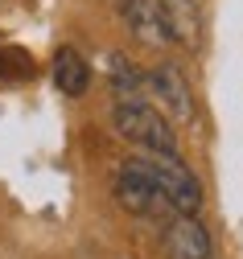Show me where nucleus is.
I'll return each instance as SVG.
<instances>
[{
  "label": "nucleus",
  "instance_id": "20e7f679",
  "mask_svg": "<svg viewBox=\"0 0 243 259\" xmlns=\"http://www.w3.org/2000/svg\"><path fill=\"white\" fill-rule=\"evenodd\" d=\"M145 91L157 99V107L169 123H190L194 119V91H190V82L178 66H169V62L153 66L145 74Z\"/></svg>",
  "mask_w": 243,
  "mask_h": 259
},
{
  "label": "nucleus",
  "instance_id": "0eeeda50",
  "mask_svg": "<svg viewBox=\"0 0 243 259\" xmlns=\"http://www.w3.org/2000/svg\"><path fill=\"white\" fill-rule=\"evenodd\" d=\"M54 87L66 95V99H79V95H87L91 87V66H87V58L71 46H62L54 54Z\"/></svg>",
  "mask_w": 243,
  "mask_h": 259
},
{
  "label": "nucleus",
  "instance_id": "f257e3e1",
  "mask_svg": "<svg viewBox=\"0 0 243 259\" xmlns=\"http://www.w3.org/2000/svg\"><path fill=\"white\" fill-rule=\"evenodd\" d=\"M112 127L132 140V144H141L145 152H157V156H178V136H173V123L149 107L145 99H128V103H116L112 107Z\"/></svg>",
  "mask_w": 243,
  "mask_h": 259
},
{
  "label": "nucleus",
  "instance_id": "39448f33",
  "mask_svg": "<svg viewBox=\"0 0 243 259\" xmlns=\"http://www.w3.org/2000/svg\"><path fill=\"white\" fill-rule=\"evenodd\" d=\"M116 202L128 214H136V218H153V214L165 210V198H161V189L153 185L149 169L141 165V156L120 165V173H116Z\"/></svg>",
  "mask_w": 243,
  "mask_h": 259
},
{
  "label": "nucleus",
  "instance_id": "f03ea898",
  "mask_svg": "<svg viewBox=\"0 0 243 259\" xmlns=\"http://www.w3.org/2000/svg\"><path fill=\"white\" fill-rule=\"evenodd\" d=\"M141 165L149 169V177L161 189V198H165L169 210L198 214V206H202V181L182 165V156H157V152H149V156H141Z\"/></svg>",
  "mask_w": 243,
  "mask_h": 259
},
{
  "label": "nucleus",
  "instance_id": "6e6552de",
  "mask_svg": "<svg viewBox=\"0 0 243 259\" xmlns=\"http://www.w3.org/2000/svg\"><path fill=\"white\" fill-rule=\"evenodd\" d=\"M103 66H108L116 103H128V99H141V95H145V74L136 70L124 54H108V58H103Z\"/></svg>",
  "mask_w": 243,
  "mask_h": 259
},
{
  "label": "nucleus",
  "instance_id": "7ed1b4c3",
  "mask_svg": "<svg viewBox=\"0 0 243 259\" xmlns=\"http://www.w3.org/2000/svg\"><path fill=\"white\" fill-rule=\"evenodd\" d=\"M120 17L128 25V33L145 46H173L182 37L178 21H173V9L165 0H120Z\"/></svg>",
  "mask_w": 243,
  "mask_h": 259
},
{
  "label": "nucleus",
  "instance_id": "423d86ee",
  "mask_svg": "<svg viewBox=\"0 0 243 259\" xmlns=\"http://www.w3.org/2000/svg\"><path fill=\"white\" fill-rule=\"evenodd\" d=\"M161 243L169 259H215V239L194 214H178L161 231Z\"/></svg>",
  "mask_w": 243,
  "mask_h": 259
}]
</instances>
